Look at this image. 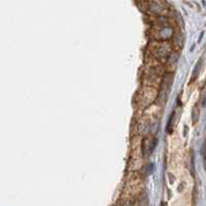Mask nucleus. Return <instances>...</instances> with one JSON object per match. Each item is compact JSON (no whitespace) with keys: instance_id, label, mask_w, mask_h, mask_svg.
Masks as SVG:
<instances>
[{"instance_id":"3","label":"nucleus","mask_w":206,"mask_h":206,"mask_svg":"<svg viewBox=\"0 0 206 206\" xmlns=\"http://www.w3.org/2000/svg\"><path fill=\"white\" fill-rule=\"evenodd\" d=\"M145 142H143V150H144V152H145V150H146V144L148 142H150V144L151 143H153L155 141V139H151V138H147V139H145ZM153 149V146H151V145H149L148 146V149H147V152H148V150H149V152H151V150Z\"/></svg>"},{"instance_id":"1","label":"nucleus","mask_w":206,"mask_h":206,"mask_svg":"<svg viewBox=\"0 0 206 206\" xmlns=\"http://www.w3.org/2000/svg\"><path fill=\"white\" fill-rule=\"evenodd\" d=\"M172 83H173V76L171 74L165 75L163 81L159 86V95H157V102L161 105H164L168 98V93H169L170 89H171Z\"/></svg>"},{"instance_id":"2","label":"nucleus","mask_w":206,"mask_h":206,"mask_svg":"<svg viewBox=\"0 0 206 206\" xmlns=\"http://www.w3.org/2000/svg\"><path fill=\"white\" fill-rule=\"evenodd\" d=\"M151 53L154 54L157 58H164L168 57L170 54V46L167 43L159 41L154 46H152V51Z\"/></svg>"}]
</instances>
